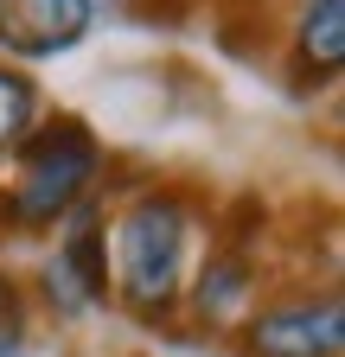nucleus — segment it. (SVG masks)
Returning a JSON list of instances; mask_svg holds the SVG:
<instances>
[{
	"mask_svg": "<svg viewBox=\"0 0 345 357\" xmlns=\"http://www.w3.org/2000/svg\"><path fill=\"white\" fill-rule=\"evenodd\" d=\"M20 332H26V306H20L13 281H0V357L20 351Z\"/></svg>",
	"mask_w": 345,
	"mask_h": 357,
	"instance_id": "nucleus-9",
	"label": "nucleus"
},
{
	"mask_svg": "<svg viewBox=\"0 0 345 357\" xmlns=\"http://www.w3.org/2000/svg\"><path fill=\"white\" fill-rule=\"evenodd\" d=\"M294 52L314 70V83H332L345 64V0H307V13L294 26Z\"/></svg>",
	"mask_w": 345,
	"mask_h": 357,
	"instance_id": "nucleus-7",
	"label": "nucleus"
},
{
	"mask_svg": "<svg viewBox=\"0 0 345 357\" xmlns=\"http://www.w3.org/2000/svg\"><path fill=\"white\" fill-rule=\"evenodd\" d=\"M32 121H38V89H32V77H20V70L0 64V153L20 147L26 134H32Z\"/></svg>",
	"mask_w": 345,
	"mask_h": 357,
	"instance_id": "nucleus-8",
	"label": "nucleus"
},
{
	"mask_svg": "<svg viewBox=\"0 0 345 357\" xmlns=\"http://www.w3.org/2000/svg\"><path fill=\"white\" fill-rule=\"evenodd\" d=\"M45 294L58 312H90L109 300V249H103L96 211H77L71 230L58 236V255L45 261Z\"/></svg>",
	"mask_w": 345,
	"mask_h": 357,
	"instance_id": "nucleus-4",
	"label": "nucleus"
},
{
	"mask_svg": "<svg viewBox=\"0 0 345 357\" xmlns=\"http://www.w3.org/2000/svg\"><path fill=\"white\" fill-rule=\"evenodd\" d=\"M90 32V0H0V52L58 58Z\"/></svg>",
	"mask_w": 345,
	"mask_h": 357,
	"instance_id": "nucleus-5",
	"label": "nucleus"
},
{
	"mask_svg": "<svg viewBox=\"0 0 345 357\" xmlns=\"http://www.w3.org/2000/svg\"><path fill=\"white\" fill-rule=\"evenodd\" d=\"M186 230H192V217H186L179 192H141L115 223V255H122L115 294L147 326H160L186 287L179 281L186 275Z\"/></svg>",
	"mask_w": 345,
	"mask_h": 357,
	"instance_id": "nucleus-1",
	"label": "nucleus"
},
{
	"mask_svg": "<svg viewBox=\"0 0 345 357\" xmlns=\"http://www.w3.org/2000/svg\"><path fill=\"white\" fill-rule=\"evenodd\" d=\"M249 300H256V268H249V255L243 249H218V255L205 261L198 287H192V312H198L205 326H230Z\"/></svg>",
	"mask_w": 345,
	"mask_h": 357,
	"instance_id": "nucleus-6",
	"label": "nucleus"
},
{
	"mask_svg": "<svg viewBox=\"0 0 345 357\" xmlns=\"http://www.w3.org/2000/svg\"><path fill=\"white\" fill-rule=\"evenodd\" d=\"M96 172H103V147L77 115L32 128L20 141V178H13V198H7L13 223L20 230H45V223L71 217L83 204V192L96 185Z\"/></svg>",
	"mask_w": 345,
	"mask_h": 357,
	"instance_id": "nucleus-2",
	"label": "nucleus"
},
{
	"mask_svg": "<svg viewBox=\"0 0 345 357\" xmlns=\"http://www.w3.org/2000/svg\"><path fill=\"white\" fill-rule=\"evenodd\" d=\"M345 312L339 294H294L249 319V357H339Z\"/></svg>",
	"mask_w": 345,
	"mask_h": 357,
	"instance_id": "nucleus-3",
	"label": "nucleus"
}]
</instances>
